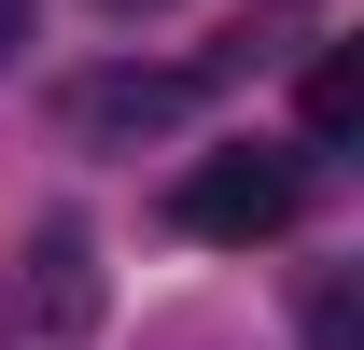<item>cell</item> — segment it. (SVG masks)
<instances>
[{
  "instance_id": "3",
  "label": "cell",
  "mask_w": 364,
  "mask_h": 350,
  "mask_svg": "<svg viewBox=\"0 0 364 350\" xmlns=\"http://www.w3.org/2000/svg\"><path fill=\"white\" fill-rule=\"evenodd\" d=\"M14 295L43 308V336H85V322H98V280H85V224H43V238H28V266H14Z\"/></svg>"
},
{
  "instance_id": "1",
  "label": "cell",
  "mask_w": 364,
  "mask_h": 350,
  "mask_svg": "<svg viewBox=\"0 0 364 350\" xmlns=\"http://www.w3.org/2000/svg\"><path fill=\"white\" fill-rule=\"evenodd\" d=\"M168 211H182V238H210V253H252V238H280V224L309 211V169H294V154H196Z\"/></svg>"
},
{
  "instance_id": "2",
  "label": "cell",
  "mask_w": 364,
  "mask_h": 350,
  "mask_svg": "<svg viewBox=\"0 0 364 350\" xmlns=\"http://www.w3.org/2000/svg\"><path fill=\"white\" fill-rule=\"evenodd\" d=\"M196 98H210V70H98V85H70V127L127 140V127H182Z\"/></svg>"
},
{
  "instance_id": "4",
  "label": "cell",
  "mask_w": 364,
  "mask_h": 350,
  "mask_svg": "<svg viewBox=\"0 0 364 350\" xmlns=\"http://www.w3.org/2000/svg\"><path fill=\"white\" fill-rule=\"evenodd\" d=\"M350 112H364V70L350 56H309V140H350Z\"/></svg>"
},
{
  "instance_id": "5",
  "label": "cell",
  "mask_w": 364,
  "mask_h": 350,
  "mask_svg": "<svg viewBox=\"0 0 364 350\" xmlns=\"http://www.w3.org/2000/svg\"><path fill=\"white\" fill-rule=\"evenodd\" d=\"M98 14H168V0H98Z\"/></svg>"
}]
</instances>
